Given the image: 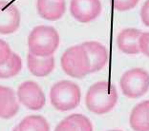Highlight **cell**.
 I'll use <instances>...</instances> for the list:
<instances>
[{
	"label": "cell",
	"mask_w": 149,
	"mask_h": 131,
	"mask_svg": "<svg viewBox=\"0 0 149 131\" xmlns=\"http://www.w3.org/2000/svg\"><path fill=\"white\" fill-rule=\"evenodd\" d=\"M118 102V91L113 84L106 81L95 83L88 89L85 103L87 108L96 114L111 111Z\"/></svg>",
	"instance_id": "obj_1"
},
{
	"label": "cell",
	"mask_w": 149,
	"mask_h": 131,
	"mask_svg": "<svg viewBox=\"0 0 149 131\" xmlns=\"http://www.w3.org/2000/svg\"><path fill=\"white\" fill-rule=\"evenodd\" d=\"M59 45V34L51 26L40 25L32 29L28 37L29 52L39 57L53 56Z\"/></svg>",
	"instance_id": "obj_2"
},
{
	"label": "cell",
	"mask_w": 149,
	"mask_h": 131,
	"mask_svg": "<svg viewBox=\"0 0 149 131\" xmlns=\"http://www.w3.org/2000/svg\"><path fill=\"white\" fill-rule=\"evenodd\" d=\"M80 98L79 86L68 80L56 83L50 91L51 103L59 111H68L76 108L79 105Z\"/></svg>",
	"instance_id": "obj_3"
},
{
	"label": "cell",
	"mask_w": 149,
	"mask_h": 131,
	"mask_svg": "<svg viewBox=\"0 0 149 131\" xmlns=\"http://www.w3.org/2000/svg\"><path fill=\"white\" fill-rule=\"evenodd\" d=\"M63 71L74 78L81 79L90 73V62L82 45L67 49L61 57Z\"/></svg>",
	"instance_id": "obj_4"
},
{
	"label": "cell",
	"mask_w": 149,
	"mask_h": 131,
	"mask_svg": "<svg viewBox=\"0 0 149 131\" xmlns=\"http://www.w3.org/2000/svg\"><path fill=\"white\" fill-rule=\"evenodd\" d=\"M120 86L123 93L128 98H140L149 89V73L141 68L131 69L121 76Z\"/></svg>",
	"instance_id": "obj_5"
},
{
	"label": "cell",
	"mask_w": 149,
	"mask_h": 131,
	"mask_svg": "<svg viewBox=\"0 0 149 131\" xmlns=\"http://www.w3.org/2000/svg\"><path fill=\"white\" fill-rule=\"evenodd\" d=\"M17 98L22 105L32 110H39L45 105V95L36 82L26 81L18 86Z\"/></svg>",
	"instance_id": "obj_6"
},
{
	"label": "cell",
	"mask_w": 149,
	"mask_h": 131,
	"mask_svg": "<svg viewBox=\"0 0 149 131\" xmlns=\"http://www.w3.org/2000/svg\"><path fill=\"white\" fill-rule=\"evenodd\" d=\"M102 11L100 0H71L70 12L80 23H89L100 16Z\"/></svg>",
	"instance_id": "obj_7"
},
{
	"label": "cell",
	"mask_w": 149,
	"mask_h": 131,
	"mask_svg": "<svg viewBox=\"0 0 149 131\" xmlns=\"http://www.w3.org/2000/svg\"><path fill=\"white\" fill-rule=\"evenodd\" d=\"M20 26V12L13 3L0 0V34H11Z\"/></svg>",
	"instance_id": "obj_8"
},
{
	"label": "cell",
	"mask_w": 149,
	"mask_h": 131,
	"mask_svg": "<svg viewBox=\"0 0 149 131\" xmlns=\"http://www.w3.org/2000/svg\"><path fill=\"white\" fill-rule=\"evenodd\" d=\"M86 50L90 62V73L97 72L105 67L108 60L107 49L97 41H88L81 44Z\"/></svg>",
	"instance_id": "obj_9"
},
{
	"label": "cell",
	"mask_w": 149,
	"mask_h": 131,
	"mask_svg": "<svg viewBox=\"0 0 149 131\" xmlns=\"http://www.w3.org/2000/svg\"><path fill=\"white\" fill-rule=\"evenodd\" d=\"M141 34V31L134 28L123 29L118 35L117 45L121 52L128 55H136L140 53L139 40Z\"/></svg>",
	"instance_id": "obj_10"
},
{
	"label": "cell",
	"mask_w": 149,
	"mask_h": 131,
	"mask_svg": "<svg viewBox=\"0 0 149 131\" xmlns=\"http://www.w3.org/2000/svg\"><path fill=\"white\" fill-rule=\"evenodd\" d=\"M37 13L48 21H56L62 17L66 11L64 0H37Z\"/></svg>",
	"instance_id": "obj_11"
},
{
	"label": "cell",
	"mask_w": 149,
	"mask_h": 131,
	"mask_svg": "<svg viewBox=\"0 0 149 131\" xmlns=\"http://www.w3.org/2000/svg\"><path fill=\"white\" fill-rule=\"evenodd\" d=\"M27 65L30 72L36 77H45L49 75L55 68L54 56L39 57L33 53H28Z\"/></svg>",
	"instance_id": "obj_12"
},
{
	"label": "cell",
	"mask_w": 149,
	"mask_h": 131,
	"mask_svg": "<svg viewBox=\"0 0 149 131\" xmlns=\"http://www.w3.org/2000/svg\"><path fill=\"white\" fill-rule=\"evenodd\" d=\"M19 105L15 91L10 87L0 86V118L10 119L18 112Z\"/></svg>",
	"instance_id": "obj_13"
},
{
	"label": "cell",
	"mask_w": 149,
	"mask_h": 131,
	"mask_svg": "<svg viewBox=\"0 0 149 131\" xmlns=\"http://www.w3.org/2000/svg\"><path fill=\"white\" fill-rule=\"evenodd\" d=\"M129 125L134 131H149V101H143L134 107Z\"/></svg>",
	"instance_id": "obj_14"
},
{
	"label": "cell",
	"mask_w": 149,
	"mask_h": 131,
	"mask_svg": "<svg viewBox=\"0 0 149 131\" xmlns=\"http://www.w3.org/2000/svg\"><path fill=\"white\" fill-rule=\"evenodd\" d=\"M13 131H50V126L42 116L32 115L23 119Z\"/></svg>",
	"instance_id": "obj_15"
},
{
	"label": "cell",
	"mask_w": 149,
	"mask_h": 131,
	"mask_svg": "<svg viewBox=\"0 0 149 131\" xmlns=\"http://www.w3.org/2000/svg\"><path fill=\"white\" fill-rule=\"evenodd\" d=\"M22 69V61L18 54L13 52L7 61L0 66V79H9L15 77Z\"/></svg>",
	"instance_id": "obj_16"
},
{
	"label": "cell",
	"mask_w": 149,
	"mask_h": 131,
	"mask_svg": "<svg viewBox=\"0 0 149 131\" xmlns=\"http://www.w3.org/2000/svg\"><path fill=\"white\" fill-rule=\"evenodd\" d=\"M79 131H93V126L90 120L82 114H72L70 115Z\"/></svg>",
	"instance_id": "obj_17"
},
{
	"label": "cell",
	"mask_w": 149,
	"mask_h": 131,
	"mask_svg": "<svg viewBox=\"0 0 149 131\" xmlns=\"http://www.w3.org/2000/svg\"><path fill=\"white\" fill-rule=\"evenodd\" d=\"M115 10L118 12L130 11L137 6L140 0H112Z\"/></svg>",
	"instance_id": "obj_18"
},
{
	"label": "cell",
	"mask_w": 149,
	"mask_h": 131,
	"mask_svg": "<svg viewBox=\"0 0 149 131\" xmlns=\"http://www.w3.org/2000/svg\"><path fill=\"white\" fill-rule=\"evenodd\" d=\"M55 131H79L74 121L68 116L57 125Z\"/></svg>",
	"instance_id": "obj_19"
},
{
	"label": "cell",
	"mask_w": 149,
	"mask_h": 131,
	"mask_svg": "<svg viewBox=\"0 0 149 131\" xmlns=\"http://www.w3.org/2000/svg\"><path fill=\"white\" fill-rule=\"evenodd\" d=\"M12 50L9 44L5 42L4 40L0 39V66L4 64L7 60L12 55Z\"/></svg>",
	"instance_id": "obj_20"
},
{
	"label": "cell",
	"mask_w": 149,
	"mask_h": 131,
	"mask_svg": "<svg viewBox=\"0 0 149 131\" xmlns=\"http://www.w3.org/2000/svg\"><path fill=\"white\" fill-rule=\"evenodd\" d=\"M140 51L143 55L149 57V32H141L139 40Z\"/></svg>",
	"instance_id": "obj_21"
},
{
	"label": "cell",
	"mask_w": 149,
	"mask_h": 131,
	"mask_svg": "<svg viewBox=\"0 0 149 131\" xmlns=\"http://www.w3.org/2000/svg\"><path fill=\"white\" fill-rule=\"evenodd\" d=\"M141 18L143 24L149 27V0H146L141 9Z\"/></svg>",
	"instance_id": "obj_22"
},
{
	"label": "cell",
	"mask_w": 149,
	"mask_h": 131,
	"mask_svg": "<svg viewBox=\"0 0 149 131\" xmlns=\"http://www.w3.org/2000/svg\"><path fill=\"white\" fill-rule=\"evenodd\" d=\"M110 131H121V130H110Z\"/></svg>",
	"instance_id": "obj_23"
}]
</instances>
